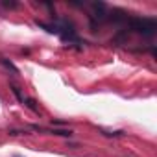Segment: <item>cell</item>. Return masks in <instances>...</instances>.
Segmentation results:
<instances>
[{
    "label": "cell",
    "mask_w": 157,
    "mask_h": 157,
    "mask_svg": "<svg viewBox=\"0 0 157 157\" xmlns=\"http://www.w3.org/2000/svg\"><path fill=\"white\" fill-rule=\"evenodd\" d=\"M129 26L133 32L142 35H153L157 30V22L153 19H129Z\"/></svg>",
    "instance_id": "cell-1"
},
{
    "label": "cell",
    "mask_w": 157,
    "mask_h": 157,
    "mask_svg": "<svg viewBox=\"0 0 157 157\" xmlns=\"http://www.w3.org/2000/svg\"><path fill=\"white\" fill-rule=\"evenodd\" d=\"M128 17H126V13L122 11V10H113L111 11V21H115V22H122V21H126Z\"/></svg>",
    "instance_id": "cell-2"
},
{
    "label": "cell",
    "mask_w": 157,
    "mask_h": 157,
    "mask_svg": "<svg viewBox=\"0 0 157 157\" xmlns=\"http://www.w3.org/2000/svg\"><path fill=\"white\" fill-rule=\"evenodd\" d=\"M0 63H2V65H4L6 68H10V70H13L15 74H19V68H17V67H15V65H13L11 61H8V59H0Z\"/></svg>",
    "instance_id": "cell-3"
},
{
    "label": "cell",
    "mask_w": 157,
    "mask_h": 157,
    "mask_svg": "<svg viewBox=\"0 0 157 157\" xmlns=\"http://www.w3.org/2000/svg\"><path fill=\"white\" fill-rule=\"evenodd\" d=\"M2 6L8 8V10H15V8H19V2H13V0H4Z\"/></svg>",
    "instance_id": "cell-4"
},
{
    "label": "cell",
    "mask_w": 157,
    "mask_h": 157,
    "mask_svg": "<svg viewBox=\"0 0 157 157\" xmlns=\"http://www.w3.org/2000/svg\"><path fill=\"white\" fill-rule=\"evenodd\" d=\"M24 104H26V105H28L32 111H37V107H35V102H33L32 98H26V100H24Z\"/></svg>",
    "instance_id": "cell-5"
},
{
    "label": "cell",
    "mask_w": 157,
    "mask_h": 157,
    "mask_svg": "<svg viewBox=\"0 0 157 157\" xmlns=\"http://www.w3.org/2000/svg\"><path fill=\"white\" fill-rule=\"evenodd\" d=\"M11 89H13V93H15V96H17V98H19V100H21V102H24V98H22V96H21V91H19V89H17V87H11Z\"/></svg>",
    "instance_id": "cell-6"
}]
</instances>
